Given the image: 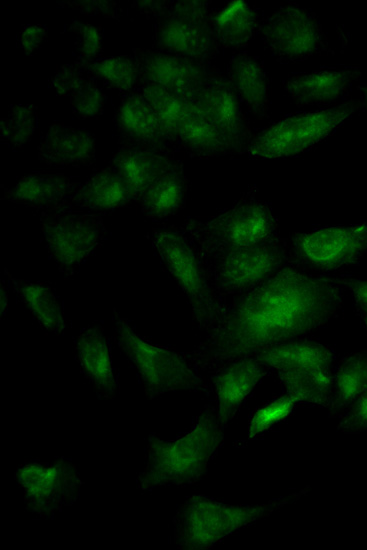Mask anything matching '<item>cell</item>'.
I'll list each match as a JSON object with an SVG mask.
<instances>
[{"label":"cell","instance_id":"cell-1","mask_svg":"<svg viewBox=\"0 0 367 550\" xmlns=\"http://www.w3.org/2000/svg\"><path fill=\"white\" fill-rule=\"evenodd\" d=\"M337 278L311 275L288 263L276 274L228 303L222 319L189 352L190 363L212 373L239 358L318 330L343 305Z\"/></svg>","mask_w":367,"mask_h":550},{"label":"cell","instance_id":"cell-2","mask_svg":"<svg viewBox=\"0 0 367 550\" xmlns=\"http://www.w3.org/2000/svg\"><path fill=\"white\" fill-rule=\"evenodd\" d=\"M223 429L216 408L206 405L192 428L176 440H162L155 433L148 437L146 465L136 484L141 491L167 485L198 482L223 445Z\"/></svg>","mask_w":367,"mask_h":550},{"label":"cell","instance_id":"cell-3","mask_svg":"<svg viewBox=\"0 0 367 550\" xmlns=\"http://www.w3.org/2000/svg\"><path fill=\"white\" fill-rule=\"evenodd\" d=\"M309 492L293 494L257 505H228L202 494L188 497L173 518V544L179 549L212 548L229 535L270 516Z\"/></svg>","mask_w":367,"mask_h":550},{"label":"cell","instance_id":"cell-4","mask_svg":"<svg viewBox=\"0 0 367 550\" xmlns=\"http://www.w3.org/2000/svg\"><path fill=\"white\" fill-rule=\"evenodd\" d=\"M181 228L207 261L278 235V220L251 187L228 208L210 217L188 218Z\"/></svg>","mask_w":367,"mask_h":550},{"label":"cell","instance_id":"cell-5","mask_svg":"<svg viewBox=\"0 0 367 550\" xmlns=\"http://www.w3.org/2000/svg\"><path fill=\"white\" fill-rule=\"evenodd\" d=\"M148 237L188 302L195 324L208 332L222 319L228 302L216 290L205 261L181 227L156 228Z\"/></svg>","mask_w":367,"mask_h":550},{"label":"cell","instance_id":"cell-6","mask_svg":"<svg viewBox=\"0 0 367 550\" xmlns=\"http://www.w3.org/2000/svg\"><path fill=\"white\" fill-rule=\"evenodd\" d=\"M112 320L114 341L135 369L148 399L177 390L210 392V384L184 353L147 342L115 309Z\"/></svg>","mask_w":367,"mask_h":550},{"label":"cell","instance_id":"cell-7","mask_svg":"<svg viewBox=\"0 0 367 550\" xmlns=\"http://www.w3.org/2000/svg\"><path fill=\"white\" fill-rule=\"evenodd\" d=\"M361 107L350 99L330 108L287 115L255 135L247 154L278 159L302 154L334 133Z\"/></svg>","mask_w":367,"mask_h":550},{"label":"cell","instance_id":"cell-8","mask_svg":"<svg viewBox=\"0 0 367 550\" xmlns=\"http://www.w3.org/2000/svg\"><path fill=\"white\" fill-rule=\"evenodd\" d=\"M40 226L49 256L66 277L79 271L107 235L101 216L71 208L40 213Z\"/></svg>","mask_w":367,"mask_h":550},{"label":"cell","instance_id":"cell-9","mask_svg":"<svg viewBox=\"0 0 367 550\" xmlns=\"http://www.w3.org/2000/svg\"><path fill=\"white\" fill-rule=\"evenodd\" d=\"M287 248L289 263L307 273L355 265L367 252V221L293 234Z\"/></svg>","mask_w":367,"mask_h":550},{"label":"cell","instance_id":"cell-10","mask_svg":"<svg viewBox=\"0 0 367 550\" xmlns=\"http://www.w3.org/2000/svg\"><path fill=\"white\" fill-rule=\"evenodd\" d=\"M207 1H172L156 19L153 48L199 61L211 62L221 48L212 26Z\"/></svg>","mask_w":367,"mask_h":550},{"label":"cell","instance_id":"cell-11","mask_svg":"<svg viewBox=\"0 0 367 550\" xmlns=\"http://www.w3.org/2000/svg\"><path fill=\"white\" fill-rule=\"evenodd\" d=\"M216 290L226 298L259 286L289 263L287 242L279 234L205 261Z\"/></svg>","mask_w":367,"mask_h":550},{"label":"cell","instance_id":"cell-12","mask_svg":"<svg viewBox=\"0 0 367 550\" xmlns=\"http://www.w3.org/2000/svg\"><path fill=\"white\" fill-rule=\"evenodd\" d=\"M14 477L23 490L26 509L45 520L74 504L83 485L76 466L63 457L53 462H24Z\"/></svg>","mask_w":367,"mask_h":550},{"label":"cell","instance_id":"cell-13","mask_svg":"<svg viewBox=\"0 0 367 550\" xmlns=\"http://www.w3.org/2000/svg\"><path fill=\"white\" fill-rule=\"evenodd\" d=\"M262 40L282 63L297 62L330 52L317 16L296 3H288L262 22Z\"/></svg>","mask_w":367,"mask_h":550},{"label":"cell","instance_id":"cell-14","mask_svg":"<svg viewBox=\"0 0 367 550\" xmlns=\"http://www.w3.org/2000/svg\"><path fill=\"white\" fill-rule=\"evenodd\" d=\"M132 56L138 65L140 85H155L190 101L220 72L211 62L154 48H134Z\"/></svg>","mask_w":367,"mask_h":550},{"label":"cell","instance_id":"cell-15","mask_svg":"<svg viewBox=\"0 0 367 550\" xmlns=\"http://www.w3.org/2000/svg\"><path fill=\"white\" fill-rule=\"evenodd\" d=\"M193 101L229 140L236 155L247 153L254 136L243 104L225 74L219 72L211 78Z\"/></svg>","mask_w":367,"mask_h":550},{"label":"cell","instance_id":"cell-16","mask_svg":"<svg viewBox=\"0 0 367 550\" xmlns=\"http://www.w3.org/2000/svg\"><path fill=\"white\" fill-rule=\"evenodd\" d=\"M121 146L173 155L180 151L149 103L138 91L124 95L114 114Z\"/></svg>","mask_w":367,"mask_h":550},{"label":"cell","instance_id":"cell-17","mask_svg":"<svg viewBox=\"0 0 367 550\" xmlns=\"http://www.w3.org/2000/svg\"><path fill=\"white\" fill-rule=\"evenodd\" d=\"M271 370L253 356L236 359L210 374L215 408L224 430L254 388Z\"/></svg>","mask_w":367,"mask_h":550},{"label":"cell","instance_id":"cell-18","mask_svg":"<svg viewBox=\"0 0 367 550\" xmlns=\"http://www.w3.org/2000/svg\"><path fill=\"white\" fill-rule=\"evenodd\" d=\"M74 353L80 372L98 397L115 398L119 391L118 374L112 364L108 338L100 323L94 322L79 332L74 341Z\"/></svg>","mask_w":367,"mask_h":550},{"label":"cell","instance_id":"cell-19","mask_svg":"<svg viewBox=\"0 0 367 550\" xmlns=\"http://www.w3.org/2000/svg\"><path fill=\"white\" fill-rule=\"evenodd\" d=\"M81 182L61 173L36 172L5 188L2 199L42 212L72 208L71 201Z\"/></svg>","mask_w":367,"mask_h":550},{"label":"cell","instance_id":"cell-20","mask_svg":"<svg viewBox=\"0 0 367 550\" xmlns=\"http://www.w3.org/2000/svg\"><path fill=\"white\" fill-rule=\"evenodd\" d=\"M362 76L356 66L301 73L283 81V88L298 106L331 104L345 96Z\"/></svg>","mask_w":367,"mask_h":550},{"label":"cell","instance_id":"cell-21","mask_svg":"<svg viewBox=\"0 0 367 550\" xmlns=\"http://www.w3.org/2000/svg\"><path fill=\"white\" fill-rule=\"evenodd\" d=\"M38 158L49 166H89L95 159V136L86 129L53 122L37 148Z\"/></svg>","mask_w":367,"mask_h":550},{"label":"cell","instance_id":"cell-22","mask_svg":"<svg viewBox=\"0 0 367 550\" xmlns=\"http://www.w3.org/2000/svg\"><path fill=\"white\" fill-rule=\"evenodd\" d=\"M179 162L173 155L121 146L110 160L108 167L121 177L133 201L138 202L154 180Z\"/></svg>","mask_w":367,"mask_h":550},{"label":"cell","instance_id":"cell-23","mask_svg":"<svg viewBox=\"0 0 367 550\" xmlns=\"http://www.w3.org/2000/svg\"><path fill=\"white\" fill-rule=\"evenodd\" d=\"M227 78L243 106L257 119L269 117L270 81L259 57L236 53L227 64Z\"/></svg>","mask_w":367,"mask_h":550},{"label":"cell","instance_id":"cell-24","mask_svg":"<svg viewBox=\"0 0 367 550\" xmlns=\"http://www.w3.org/2000/svg\"><path fill=\"white\" fill-rule=\"evenodd\" d=\"M49 86L59 96H68L74 115L80 119L101 116L106 95L98 83L76 64L59 66L49 78Z\"/></svg>","mask_w":367,"mask_h":550},{"label":"cell","instance_id":"cell-25","mask_svg":"<svg viewBox=\"0 0 367 550\" xmlns=\"http://www.w3.org/2000/svg\"><path fill=\"white\" fill-rule=\"evenodd\" d=\"M253 357L271 371L295 368L332 373L335 353L327 345L307 339H294L275 344Z\"/></svg>","mask_w":367,"mask_h":550},{"label":"cell","instance_id":"cell-26","mask_svg":"<svg viewBox=\"0 0 367 550\" xmlns=\"http://www.w3.org/2000/svg\"><path fill=\"white\" fill-rule=\"evenodd\" d=\"M133 201L121 177L110 167L95 172L81 183L71 201L72 207L95 212H110Z\"/></svg>","mask_w":367,"mask_h":550},{"label":"cell","instance_id":"cell-27","mask_svg":"<svg viewBox=\"0 0 367 550\" xmlns=\"http://www.w3.org/2000/svg\"><path fill=\"white\" fill-rule=\"evenodd\" d=\"M188 186L179 162L154 180L142 194L138 201L142 213L153 221L176 214L185 206Z\"/></svg>","mask_w":367,"mask_h":550},{"label":"cell","instance_id":"cell-28","mask_svg":"<svg viewBox=\"0 0 367 550\" xmlns=\"http://www.w3.org/2000/svg\"><path fill=\"white\" fill-rule=\"evenodd\" d=\"M176 141L180 150L197 158L236 155L229 140L202 114L197 105L178 128Z\"/></svg>","mask_w":367,"mask_h":550},{"label":"cell","instance_id":"cell-29","mask_svg":"<svg viewBox=\"0 0 367 550\" xmlns=\"http://www.w3.org/2000/svg\"><path fill=\"white\" fill-rule=\"evenodd\" d=\"M9 285L29 309L40 327L56 335L64 333L66 322L55 289L46 282L18 279L4 270Z\"/></svg>","mask_w":367,"mask_h":550},{"label":"cell","instance_id":"cell-30","mask_svg":"<svg viewBox=\"0 0 367 550\" xmlns=\"http://www.w3.org/2000/svg\"><path fill=\"white\" fill-rule=\"evenodd\" d=\"M367 389V348L344 356L332 376L328 415L339 418Z\"/></svg>","mask_w":367,"mask_h":550},{"label":"cell","instance_id":"cell-31","mask_svg":"<svg viewBox=\"0 0 367 550\" xmlns=\"http://www.w3.org/2000/svg\"><path fill=\"white\" fill-rule=\"evenodd\" d=\"M261 25L258 10L245 2H234L217 13L213 11V32L221 49L246 46Z\"/></svg>","mask_w":367,"mask_h":550},{"label":"cell","instance_id":"cell-32","mask_svg":"<svg viewBox=\"0 0 367 550\" xmlns=\"http://www.w3.org/2000/svg\"><path fill=\"white\" fill-rule=\"evenodd\" d=\"M284 392L298 403L328 407L332 391V373L295 368L276 371Z\"/></svg>","mask_w":367,"mask_h":550},{"label":"cell","instance_id":"cell-33","mask_svg":"<svg viewBox=\"0 0 367 550\" xmlns=\"http://www.w3.org/2000/svg\"><path fill=\"white\" fill-rule=\"evenodd\" d=\"M81 68L97 83L124 95L140 86L139 69L133 56L100 57Z\"/></svg>","mask_w":367,"mask_h":550},{"label":"cell","instance_id":"cell-34","mask_svg":"<svg viewBox=\"0 0 367 550\" xmlns=\"http://www.w3.org/2000/svg\"><path fill=\"white\" fill-rule=\"evenodd\" d=\"M137 90L149 103L177 144V130L182 122L196 109L195 102L181 98L155 85H140Z\"/></svg>","mask_w":367,"mask_h":550},{"label":"cell","instance_id":"cell-35","mask_svg":"<svg viewBox=\"0 0 367 550\" xmlns=\"http://www.w3.org/2000/svg\"><path fill=\"white\" fill-rule=\"evenodd\" d=\"M37 125L38 115L35 105H12L1 119L0 141L13 150L22 149L31 140Z\"/></svg>","mask_w":367,"mask_h":550},{"label":"cell","instance_id":"cell-36","mask_svg":"<svg viewBox=\"0 0 367 550\" xmlns=\"http://www.w3.org/2000/svg\"><path fill=\"white\" fill-rule=\"evenodd\" d=\"M66 31L75 35L74 64L83 67L100 58L103 51V32L100 27L73 20L66 27Z\"/></svg>","mask_w":367,"mask_h":550},{"label":"cell","instance_id":"cell-37","mask_svg":"<svg viewBox=\"0 0 367 550\" xmlns=\"http://www.w3.org/2000/svg\"><path fill=\"white\" fill-rule=\"evenodd\" d=\"M297 404L293 396L284 392L256 409L248 423V437L255 438L287 418Z\"/></svg>","mask_w":367,"mask_h":550},{"label":"cell","instance_id":"cell-38","mask_svg":"<svg viewBox=\"0 0 367 550\" xmlns=\"http://www.w3.org/2000/svg\"><path fill=\"white\" fill-rule=\"evenodd\" d=\"M338 431L357 434L367 431V389L339 417Z\"/></svg>","mask_w":367,"mask_h":550},{"label":"cell","instance_id":"cell-39","mask_svg":"<svg viewBox=\"0 0 367 550\" xmlns=\"http://www.w3.org/2000/svg\"><path fill=\"white\" fill-rule=\"evenodd\" d=\"M58 6L70 8L85 15H97L116 20H119L123 13L118 2L109 0L61 1L58 2Z\"/></svg>","mask_w":367,"mask_h":550},{"label":"cell","instance_id":"cell-40","mask_svg":"<svg viewBox=\"0 0 367 550\" xmlns=\"http://www.w3.org/2000/svg\"><path fill=\"white\" fill-rule=\"evenodd\" d=\"M352 294L356 313L367 332V280L350 277L337 278Z\"/></svg>","mask_w":367,"mask_h":550},{"label":"cell","instance_id":"cell-41","mask_svg":"<svg viewBox=\"0 0 367 550\" xmlns=\"http://www.w3.org/2000/svg\"><path fill=\"white\" fill-rule=\"evenodd\" d=\"M47 38V29L43 25H27L17 36V45L28 55L35 54Z\"/></svg>","mask_w":367,"mask_h":550},{"label":"cell","instance_id":"cell-42","mask_svg":"<svg viewBox=\"0 0 367 550\" xmlns=\"http://www.w3.org/2000/svg\"><path fill=\"white\" fill-rule=\"evenodd\" d=\"M172 1H132L131 7L146 17H155L158 19L170 7Z\"/></svg>","mask_w":367,"mask_h":550},{"label":"cell","instance_id":"cell-43","mask_svg":"<svg viewBox=\"0 0 367 550\" xmlns=\"http://www.w3.org/2000/svg\"><path fill=\"white\" fill-rule=\"evenodd\" d=\"M1 295H0V298H1V316L4 317L5 314H6V309H7V305H8V294H7V291H6V288L4 286V283L2 281L1 283Z\"/></svg>","mask_w":367,"mask_h":550},{"label":"cell","instance_id":"cell-44","mask_svg":"<svg viewBox=\"0 0 367 550\" xmlns=\"http://www.w3.org/2000/svg\"><path fill=\"white\" fill-rule=\"evenodd\" d=\"M357 89L360 93L362 105L365 107L367 111V82L359 83L357 86Z\"/></svg>","mask_w":367,"mask_h":550}]
</instances>
